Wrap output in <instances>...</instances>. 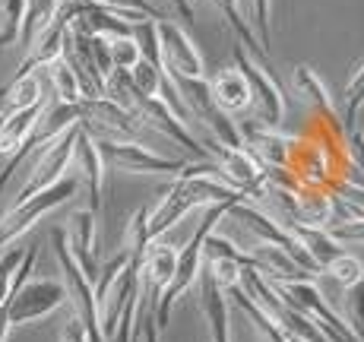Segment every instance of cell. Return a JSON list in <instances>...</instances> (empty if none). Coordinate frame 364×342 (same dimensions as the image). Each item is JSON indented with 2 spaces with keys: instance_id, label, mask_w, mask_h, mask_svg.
I'll return each instance as SVG.
<instances>
[{
  "instance_id": "obj_1",
  "label": "cell",
  "mask_w": 364,
  "mask_h": 342,
  "mask_svg": "<svg viewBox=\"0 0 364 342\" xmlns=\"http://www.w3.org/2000/svg\"><path fill=\"white\" fill-rule=\"evenodd\" d=\"M232 206L235 203H213V206H206V213H203V219H200L197 232H193V238L187 241V247L178 250V263H174L171 282H168L162 289V295L156 298V326H159V330H165V326H168V317H171L174 301H178V298L200 279V273H203V241H206V235L213 232L215 222L225 219Z\"/></svg>"
},
{
  "instance_id": "obj_2",
  "label": "cell",
  "mask_w": 364,
  "mask_h": 342,
  "mask_svg": "<svg viewBox=\"0 0 364 342\" xmlns=\"http://www.w3.org/2000/svg\"><path fill=\"white\" fill-rule=\"evenodd\" d=\"M76 191H80V178H73V174H64L58 184L45 187V191H38L35 197L23 200V203H13L10 213L0 219V250L10 247V244L19 238V235H26L35 225V222L45 219L48 213H54L58 206H64L70 197H76Z\"/></svg>"
},
{
  "instance_id": "obj_3",
  "label": "cell",
  "mask_w": 364,
  "mask_h": 342,
  "mask_svg": "<svg viewBox=\"0 0 364 342\" xmlns=\"http://www.w3.org/2000/svg\"><path fill=\"white\" fill-rule=\"evenodd\" d=\"M80 127L86 134H95V139H136L143 134L139 117L108 95L80 102Z\"/></svg>"
},
{
  "instance_id": "obj_4",
  "label": "cell",
  "mask_w": 364,
  "mask_h": 342,
  "mask_svg": "<svg viewBox=\"0 0 364 342\" xmlns=\"http://www.w3.org/2000/svg\"><path fill=\"white\" fill-rule=\"evenodd\" d=\"M95 149H99L105 165H117L121 171L130 174H178L187 165L184 159L159 156L139 139H95Z\"/></svg>"
},
{
  "instance_id": "obj_5",
  "label": "cell",
  "mask_w": 364,
  "mask_h": 342,
  "mask_svg": "<svg viewBox=\"0 0 364 342\" xmlns=\"http://www.w3.org/2000/svg\"><path fill=\"white\" fill-rule=\"evenodd\" d=\"M67 301V289L58 279H26L10 298H6V317L13 326H26L45 320Z\"/></svg>"
},
{
  "instance_id": "obj_6",
  "label": "cell",
  "mask_w": 364,
  "mask_h": 342,
  "mask_svg": "<svg viewBox=\"0 0 364 342\" xmlns=\"http://www.w3.org/2000/svg\"><path fill=\"white\" fill-rule=\"evenodd\" d=\"M76 134H80V124H73V127L64 130L58 139H51V143H48L45 149L38 152V162L32 165L29 181L19 187V193H16V200H13V203H23V200L35 197L38 191H45V187L58 184V181L64 178L67 169H70V162H73Z\"/></svg>"
},
{
  "instance_id": "obj_7",
  "label": "cell",
  "mask_w": 364,
  "mask_h": 342,
  "mask_svg": "<svg viewBox=\"0 0 364 342\" xmlns=\"http://www.w3.org/2000/svg\"><path fill=\"white\" fill-rule=\"evenodd\" d=\"M235 67H237V73L247 80L254 102L260 105V124L279 127L285 117V92H282V86H279V76L266 73L241 45H235Z\"/></svg>"
},
{
  "instance_id": "obj_8",
  "label": "cell",
  "mask_w": 364,
  "mask_h": 342,
  "mask_svg": "<svg viewBox=\"0 0 364 342\" xmlns=\"http://www.w3.org/2000/svg\"><path fill=\"white\" fill-rule=\"evenodd\" d=\"M159 48H162V70L171 80H206L197 45L178 23L159 19Z\"/></svg>"
},
{
  "instance_id": "obj_9",
  "label": "cell",
  "mask_w": 364,
  "mask_h": 342,
  "mask_svg": "<svg viewBox=\"0 0 364 342\" xmlns=\"http://www.w3.org/2000/svg\"><path fill=\"white\" fill-rule=\"evenodd\" d=\"M237 137H241L244 149L263 165V169H276L285 171L291 169V159H295V139L276 134V127H266L260 121H247L237 124Z\"/></svg>"
},
{
  "instance_id": "obj_10",
  "label": "cell",
  "mask_w": 364,
  "mask_h": 342,
  "mask_svg": "<svg viewBox=\"0 0 364 342\" xmlns=\"http://www.w3.org/2000/svg\"><path fill=\"white\" fill-rule=\"evenodd\" d=\"M95 215L99 213H92L89 206L76 209L67 219V232H64L70 257L76 260V267L82 269V276L89 282H95V276H99V225H95Z\"/></svg>"
},
{
  "instance_id": "obj_11",
  "label": "cell",
  "mask_w": 364,
  "mask_h": 342,
  "mask_svg": "<svg viewBox=\"0 0 364 342\" xmlns=\"http://www.w3.org/2000/svg\"><path fill=\"white\" fill-rule=\"evenodd\" d=\"M203 257H206L209 276H213V282L219 285L222 292L241 285V273L247 267L254 269V260H250V254L237 250L235 244L225 238V235H215V232H209L206 241H203Z\"/></svg>"
},
{
  "instance_id": "obj_12",
  "label": "cell",
  "mask_w": 364,
  "mask_h": 342,
  "mask_svg": "<svg viewBox=\"0 0 364 342\" xmlns=\"http://www.w3.org/2000/svg\"><path fill=\"white\" fill-rule=\"evenodd\" d=\"M73 162L80 169V181L86 184V193H89V209L99 213L102 209V193H105V162L95 149V139L92 134L80 127L76 134V146H73Z\"/></svg>"
},
{
  "instance_id": "obj_13",
  "label": "cell",
  "mask_w": 364,
  "mask_h": 342,
  "mask_svg": "<svg viewBox=\"0 0 364 342\" xmlns=\"http://www.w3.org/2000/svg\"><path fill=\"white\" fill-rule=\"evenodd\" d=\"M206 86H209V95H213L215 108L225 111V114H237V111H247L250 105H254L250 86H247V80L237 73V67H225V70H219V73H213L206 80Z\"/></svg>"
},
{
  "instance_id": "obj_14",
  "label": "cell",
  "mask_w": 364,
  "mask_h": 342,
  "mask_svg": "<svg viewBox=\"0 0 364 342\" xmlns=\"http://www.w3.org/2000/svg\"><path fill=\"white\" fill-rule=\"evenodd\" d=\"M209 4L215 6V10L225 16V23H228V29L235 32V38H237V45L244 48V51L250 54V58L260 64L266 73H272L276 76V70H272V60H269V54H266V48L260 45V38H257V32L250 29V23L244 19V13H241V0H209Z\"/></svg>"
},
{
  "instance_id": "obj_15",
  "label": "cell",
  "mask_w": 364,
  "mask_h": 342,
  "mask_svg": "<svg viewBox=\"0 0 364 342\" xmlns=\"http://www.w3.org/2000/svg\"><path fill=\"white\" fill-rule=\"evenodd\" d=\"M174 263H178V247L168 241H159L152 238L149 247H146L143 254V276H146V289H149V295H162V289L168 282H171L174 276Z\"/></svg>"
},
{
  "instance_id": "obj_16",
  "label": "cell",
  "mask_w": 364,
  "mask_h": 342,
  "mask_svg": "<svg viewBox=\"0 0 364 342\" xmlns=\"http://www.w3.org/2000/svg\"><path fill=\"white\" fill-rule=\"evenodd\" d=\"M291 86H295V92L301 95V99H304L307 105H314V108L326 117V124L339 127V114H336L333 95L326 92V86H323V80H320L317 70L307 67V64H298L295 70H291Z\"/></svg>"
},
{
  "instance_id": "obj_17",
  "label": "cell",
  "mask_w": 364,
  "mask_h": 342,
  "mask_svg": "<svg viewBox=\"0 0 364 342\" xmlns=\"http://www.w3.org/2000/svg\"><path fill=\"white\" fill-rule=\"evenodd\" d=\"M295 203H298L301 225L330 228L336 222V200H333V193L320 191V187H311V184L295 187Z\"/></svg>"
},
{
  "instance_id": "obj_18",
  "label": "cell",
  "mask_w": 364,
  "mask_h": 342,
  "mask_svg": "<svg viewBox=\"0 0 364 342\" xmlns=\"http://www.w3.org/2000/svg\"><path fill=\"white\" fill-rule=\"evenodd\" d=\"M203 279V292H200V304L203 314H206V324H209V339L213 342H232V330H228V298L219 285L213 282L209 273H200Z\"/></svg>"
},
{
  "instance_id": "obj_19",
  "label": "cell",
  "mask_w": 364,
  "mask_h": 342,
  "mask_svg": "<svg viewBox=\"0 0 364 342\" xmlns=\"http://www.w3.org/2000/svg\"><path fill=\"white\" fill-rule=\"evenodd\" d=\"M289 232L295 235V241L307 250V257L320 267V273H323L326 263L342 254V244L336 241L326 228H314V225H301V222H295V225H289Z\"/></svg>"
},
{
  "instance_id": "obj_20",
  "label": "cell",
  "mask_w": 364,
  "mask_h": 342,
  "mask_svg": "<svg viewBox=\"0 0 364 342\" xmlns=\"http://www.w3.org/2000/svg\"><path fill=\"white\" fill-rule=\"evenodd\" d=\"M41 108H45V99L38 105H29V108H19V111H10V114H6L4 130H0V156H13V152L26 143V137L32 134L35 121H38Z\"/></svg>"
},
{
  "instance_id": "obj_21",
  "label": "cell",
  "mask_w": 364,
  "mask_h": 342,
  "mask_svg": "<svg viewBox=\"0 0 364 342\" xmlns=\"http://www.w3.org/2000/svg\"><path fill=\"white\" fill-rule=\"evenodd\" d=\"M225 295L232 298V304H235V308H241L244 314H247V317H250V324L257 326V333H260V336H263L266 342H289V336H285V333L279 330V324H276V320H272L269 314H266V311L260 308V304H257L254 298H250L247 292L241 289V285H235V289H228Z\"/></svg>"
},
{
  "instance_id": "obj_22",
  "label": "cell",
  "mask_w": 364,
  "mask_h": 342,
  "mask_svg": "<svg viewBox=\"0 0 364 342\" xmlns=\"http://www.w3.org/2000/svg\"><path fill=\"white\" fill-rule=\"evenodd\" d=\"M45 95H41V80L38 73H26V76H13L4 89H0V105L4 111H19L29 108V105H38Z\"/></svg>"
},
{
  "instance_id": "obj_23",
  "label": "cell",
  "mask_w": 364,
  "mask_h": 342,
  "mask_svg": "<svg viewBox=\"0 0 364 342\" xmlns=\"http://www.w3.org/2000/svg\"><path fill=\"white\" fill-rule=\"evenodd\" d=\"M51 80V89H54V102H67V105H80L82 102V89H80V80L76 73L70 70V64L64 58L51 60L48 67H41Z\"/></svg>"
},
{
  "instance_id": "obj_24",
  "label": "cell",
  "mask_w": 364,
  "mask_h": 342,
  "mask_svg": "<svg viewBox=\"0 0 364 342\" xmlns=\"http://www.w3.org/2000/svg\"><path fill=\"white\" fill-rule=\"evenodd\" d=\"M58 6H60V0H26V23H23V35H19L26 48H29L35 41V35L54 19Z\"/></svg>"
},
{
  "instance_id": "obj_25",
  "label": "cell",
  "mask_w": 364,
  "mask_h": 342,
  "mask_svg": "<svg viewBox=\"0 0 364 342\" xmlns=\"http://www.w3.org/2000/svg\"><path fill=\"white\" fill-rule=\"evenodd\" d=\"M26 0H0V48L13 45L23 35Z\"/></svg>"
},
{
  "instance_id": "obj_26",
  "label": "cell",
  "mask_w": 364,
  "mask_h": 342,
  "mask_svg": "<svg viewBox=\"0 0 364 342\" xmlns=\"http://www.w3.org/2000/svg\"><path fill=\"white\" fill-rule=\"evenodd\" d=\"M323 273H326V276H333L336 282L342 285V289H348V285H355V282H361V279H364V263H361L355 254L342 250V254L336 257V260L326 263Z\"/></svg>"
},
{
  "instance_id": "obj_27",
  "label": "cell",
  "mask_w": 364,
  "mask_h": 342,
  "mask_svg": "<svg viewBox=\"0 0 364 342\" xmlns=\"http://www.w3.org/2000/svg\"><path fill=\"white\" fill-rule=\"evenodd\" d=\"M364 105V60L358 64V70L352 73V80L346 82V114H342L339 124H346V130L358 127V111Z\"/></svg>"
},
{
  "instance_id": "obj_28",
  "label": "cell",
  "mask_w": 364,
  "mask_h": 342,
  "mask_svg": "<svg viewBox=\"0 0 364 342\" xmlns=\"http://www.w3.org/2000/svg\"><path fill=\"white\" fill-rule=\"evenodd\" d=\"M346 320L348 333L358 342H364V279L346 289Z\"/></svg>"
},
{
  "instance_id": "obj_29",
  "label": "cell",
  "mask_w": 364,
  "mask_h": 342,
  "mask_svg": "<svg viewBox=\"0 0 364 342\" xmlns=\"http://www.w3.org/2000/svg\"><path fill=\"white\" fill-rule=\"evenodd\" d=\"M95 4L117 10L127 23H139V19H168L162 10H156V6L149 4V0H95Z\"/></svg>"
},
{
  "instance_id": "obj_30",
  "label": "cell",
  "mask_w": 364,
  "mask_h": 342,
  "mask_svg": "<svg viewBox=\"0 0 364 342\" xmlns=\"http://www.w3.org/2000/svg\"><path fill=\"white\" fill-rule=\"evenodd\" d=\"M127 73H130V82H133L136 92H143V95H159L162 92V76H165L162 67L149 64V60H139V64L133 70H127Z\"/></svg>"
},
{
  "instance_id": "obj_31",
  "label": "cell",
  "mask_w": 364,
  "mask_h": 342,
  "mask_svg": "<svg viewBox=\"0 0 364 342\" xmlns=\"http://www.w3.org/2000/svg\"><path fill=\"white\" fill-rule=\"evenodd\" d=\"M108 51H111V67L114 70H133L139 64V48L133 41V35H124V38H108Z\"/></svg>"
},
{
  "instance_id": "obj_32",
  "label": "cell",
  "mask_w": 364,
  "mask_h": 342,
  "mask_svg": "<svg viewBox=\"0 0 364 342\" xmlns=\"http://www.w3.org/2000/svg\"><path fill=\"white\" fill-rule=\"evenodd\" d=\"M23 257H26V247H6L4 254H0V304H6V298H10L13 276H16Z\"/></svg>"
},
{
  "instance_id": "obj_33",
  "label": "cell",
  "mask_w": 364,
  "mask_h": 342,
  "mask_svg": "<svg viewBox=\"0 0 364 342\" xmlns=\"http://www.w3.org/2000/svg\"><path fill=\"white\" fill-rule=\"evenodd\" d=\"M269 4L272 0H250V10H254V29H257V38L260 45H269Z\"/></svg>"
},
{
  "instance_id": "obj_34",
  "label": "cell",
  "mask_w": 364,
  "mask_h": 342,
  "mask_svg": "<svg viewBox=\"0 0 364 342\" xmlns=\"http://www.w3.org/2000/svg\"><path fill=\"white\" fill-rule=\"evenodd\" d=\"M326 232H330L339 244H342V241H346V244H364V219L339 222V225H330Z\"/></svg>"
},
{
  "instance_id": "obj_35",
  "label": "cell",
  "mask_w": 364,
  "mask_h": 342,
  "mask_svg": "<svg viewBox=\"0 0 364 342\" xmlns=\"http://www.w3.org/2000/svg\"><path fill=\"white\" fill-rule=\"evenodd\" d=\"M348 143V162H352V171H358V178L364 181V130L352 127L346 137Z\"/></svg>"
},
{
  "instance_id": "obj_36",
  "label": "cell",
  "mask_w": 364,
  "mask_h": 342,
  "mask_svg": "<svg viewBox=\"0 0 364 342\" xmlns=\"http://www.w3.org/2000/svg\"><path fill=\"white\" fill-rule=\"evenodd\" d=\"M60 342H89V339H86V330H82V324H80L76 317L67 320L64 333H60Z\"/></svg>"
},
{
  "instance_id": "obj_37",
  "label": "cell",
  "mask_w": 364,
  "mask_h": 342,
  "mask_svg": "<svg viewBox=\"0 0 364 342\" xmlns=\"http://www.w3.org/2000/svg\"><path fill=\"white\" fill-rule=\"evenodd\" d=\"M168 4H171L174 10L181 13V19H193V6H191V0H168Z\"/></svg>"
},
{
  "instance_id": "obj_38",
  "label": "cell",
  "mask_w": 364,
  "mask_h": 342,
  "mask_svg": "<svg viewBox=\"0 0 364 342\" xmlns=\"http://www.w3.org/2000/svg\"><path fill=\"white\" fill-rule=\"evenodd\" d=\"M10 330H13V324H10V317H6V304H0V342H6Z\"/></svg>"
},
{
  "instance_id": "obj_39",
  "label": "cell",
  "mask_w": 364,
  "mask_h": 342,
  "mask_svg": "<svg viewBox=\"0 0 364 342\" xmlns=\"http://www.w3.org/2000/svg\"><path fill=\"white\" fill-rule=\"evenodd\" d=\"M6 114H10V111H4V108H0V130H4V121H6Z\"/></svg>"
},
{
  "instance_id": "obj_40",
  "label": "cell",
  "mask_w": 364,
  "mask_h": 342,
  "mask_svg": "<svg viewBox=\"0 0 364 342\" xmlns=\"http://www.w3.org/2000/svg\"><path fill=\"white\" fill-rule=\"evenodd\" d=\"M289 342H301V339H289Z\"/></svg>"
}]
</instances>
